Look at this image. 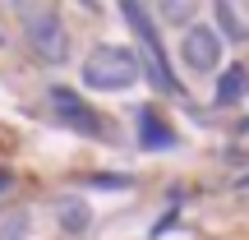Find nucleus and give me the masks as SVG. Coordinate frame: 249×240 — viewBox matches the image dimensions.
I'll list each match as a JSON object with an SVG mask.
<instances>
[{
    "label": "nucleus",
    "instance_id": "nucleus-1",
    "mask_svg": "<svg viewBox=\"0 0 249 240\" xmlns=\"http://www.w3.org/2000/svg\"><path fill=\"white\" fill-rule=\"evenodd\" d=\"M139 74H143L139 51H124V46H97V51L83 60V83L97 88V92H120V88H129Z\"/></svg>",
    "mask_w": 249,
    "mask_h": 240
},
{
    "label": "nucleus",
    "instance_id": "nucleus-2",
    "mask_svg": "<svg viewBox=\"0 0 249 240\" xmlns=\"http://www.w3.org/2000/svg\"><path fill=\"white\" fill-rule=\"evenodd\" d=\"M23 37L33 46V55L42 65H60L70 55V33H65V18L46 5H23Z\"/></svg>",
    "mask_w": 249,
    "mask_h": 240
},
{
    "label": "nucleus",
    "instance_id": "nucleus-3",
    "mask_svg": "<svg viewBox=\"0 0 249 240\" xmlns=\"http://www.w3.org/2000/svg\"><path fill=\"white\" fill-rule=\"evenodd\" d=\"M124 18H129V23H134V33L143 37V55H139V60H148V74H152V83H157V88H171V92H176L180 83L171 79V70H166V51H161V42H157L152 14H148L143 5H124Z\"/></svg>",
    "mask_w": 249,
    "mask_h": 240
},
{
    "label": "nucleus",
    "instance_id": "nucleus-4",
    "mask_svg": "<svg viewBox=\"0 0 249 240\" xmlns=\"http://www.w3.org/2000/svg\"><path fill=\"white\" fill-rule=\"evenodd\" d=\"M180 60L189 65L194 74H213L222 65V33L208 23H194L185 28V42H180Z\"/></svg>",
    "mask_w": 249,
    "mask_h": 240
},
{
    "label": "nucleus",
    "instance_id": "nucleus-5",
    "mask_svg": "<svg viewBox=\"0 0 249 240\" xmlns=\"http://www.w3.org/2000/svg\"><path fill=\"white\" fill-rule=\"evenodd\" d=\"M46 97H51V111L60 116V125H70L74 134H88V139H97V134H102L97 111H92L88 102L79 97V92H70V88H51Z\"/></svg>",
    "mask_w": 249,
    "mask_h": 240
},
{
    "label": "nucleus",
    "instance_id": "nucleus-6",
    "mask_svg": "<svg viewBox=\"0 0 249 240\" xmlns=\"http://www.w3.org/2000/svg\"><path fill=\"white\" fill-rule=\"evenodd\" d=\"M213 14H217V23H222V37H231V42H249V18L240 14L235 5H213Z\"/></svg>",
    "mask_w": 249,
    "mask_h": 240
},
{
    "label": "nucleus",
    "instance_id": "nucleus-7",
    "mask_svg": "<svg viewBox=\"0 0 249 240\" xmlns=\"http://www.w3.org/2000/svg\"><path fill=\"white\" fill-rule=\"evenodd\" d=\"M240 92H245V70L235 65V70H226L222 83H217V102H235Z\"/></svg>",
    "mask_w": 249,
    "mask_h": 240
},
{
    "label": "nucleus",
    "instance_id": "nucleus-8",
    "mask_svg": "<svg viewBox=\"0 0 249 240\" xmlns=\"http://www.w3.org/2000/svg\"><path fill=\"white\" fill-rule=\"evenodd\" d=\"M143 143H148V148H166V143H171V129H161V120L157 116H152V111H143Z\"/></svg>",
    "mask_w": 249,
    "mask_h": 240
},
{
    "label": "nucleus",
    "instance_id": "nucleus-9",
    "mask_svg": "<svg viewBox=\"0 0 249 240\" xmlns=\"http://www.w3.org/2000/svg\"><path fill=\"white\" fill-rule=\"evenodd\" d=\"M157 14L166 18V23H189V18H194V5H185V0H171V5H161Z\"/></svg>",
    "mask_w": 249,
    "mask_h": 240
},
{
    "label": "nucleus",
    "instance_id": "nucleus-10",
    "mask_svg": "<svg viewBox=\"0 0 249 240\" xmlns=\"http://www.w3.org/2000/svg\"><path fill=\"white\" fill-rule=\"evenodd\" d=\"M60 217L70 226H83V222H88V217H83V203H74V199H65V203H60Z\"/></svg>",
    "mask_w": 249,
    "mask_h": 240
}]
</instances>
